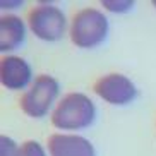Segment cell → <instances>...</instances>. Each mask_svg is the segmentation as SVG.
I'll use <instances>...</instances> for the list:
<instances>
[{
    "label": "cell",
    "instance_id": "1",
    "mask_svg": "<svg viewBox=\"0 0 156 156\" xmlns=\"http://www.w3.org/2000/svg\"><path fill=\"white\" fill-rule=\"evenodd\" d=\"M96 119V106L83 93H69L58 101L51 113V125L60 130H81Z\"/></svg>",
    "mask_w": 156,
    "mask_h": 156
},
{
    "label": "cell",
    "instance_id": "2",
    "mask_svg": "<svg viewBox=\"0 0 156 156\" xmlns=\"http://www.w3.org/2000/svg\"><path fill=\"white\" fill-rule=\"evenodd\" d=\"M108 34V19L98 9L79 10L70 23V40L76 46L89 50L98 46Z\"/></svg>",
    "mask_w": 156,
    "mask_h": 156
},
{
    "label": "cell",
    "instance_id": "3",
    "mask_svg": "<svg viewBox=\"0 0 156 156\" xmlns=\"http://www.w3.org/2000/svg\"><path fill=\"white\" fill-rule=\"evenodd\" d=\"M60 93V86L55 77L48 74L38 76L29 89L21 98V108L31 119H41L48 113L53 101L57 100Z\"/></svg>",
    "mask_w": 156,
    "mask_h": 156
},
{
    "label": "cell",
    "instance_id": "4",
    "mask_svg": "<svg viewBox=\"0 0 156 156\" xmlns=\"http://www.w3.org/2000/svg\"><path fill=\"white\" fill-rule=\"evenodd\" d=\"M29 29L34 36H38L43 41H57L64 36L67 28V19L64 12L55 5L45 4L38 5L28 14Z\"/></svg>",
    "mask_w": 156,
    "mask_h": 156
},
{
    "label": "cell",
    "instance_id": "5",
    "mask_svg": "<svg viewBox=\"0 0 156 156\" xmlns=\"http://www.w3.org/2000/svg\"><path fill=\"white\" fill-rule=\"evenodd\" d=\"M94 93L101 100H105L110 105H129L130 101L137 98V87L124 74H106L98 79L94 86Z\"/></svg>",
    "mask_w": 156,
    "mask_h": 156
},
{
    "label": "cell",
    "instance_id": "6",
    "mask_svg": "<svg viewBox=\"0 0 156 156\" xmlns=\"http://www.w3.org/2000/svg\"><path fill=\"white\" fill-rule=\"evenodd\" d=\"M31 65L21 57L7 55L0 60V83L10 91H21L31 84Z\"/></svg>",
    "mask_w": 156,
    "mask_h": 156
},
{
    "label": "cell",
    "instance_id": "7",
    "mask_svg": "<svg viewBox=\"0 0 156 156\" xmlns=\"http://www.w3.org/2000/svg\"><path fill=\"white\" fill-rule=\"evenodd\" d=\"M46 146L50 156H96L91 142L76 134H53Z\"/></svg>",
    "mask_w": 156,
    "mask_h": 156
},
{
    "label": "cell",
    "instance_id": "8",
    "mask_svg": "<svg viewBox=\"0 0 156 156\" xmlns=\"http://www.w3.org/2000/svg\"><path fill=\"white\" fill-rule=\"evenodd\" d=\"M26 36V26L17 16H4L0 19V50L10 51L17 48Z\"/></svg>",
    "mask_w": 156,
    "mask_h": 156
},
{
    "label": "cell",
    "instance_id": "9",
    "mask_svg": "<svg viewBox=\"0 0 156 156\" xmlns=\"http://www.w3.org/2000/svg\"><path fill=\"white\" fill-rule=\"evenodd\" d=\"M17 156H46V153L38 141H26L19 146Z\"/></svg>",
    "mask_w": 156,
    "mask_h": 156
},
{
    "label": "cell",
    "instance_id": "10",
    "mask_svg": "<svg viewBox=\"0 0 156 156\" xmlns=\"http://www.w3.org/2000/svg\"><path fill=\"white\" fill-rule=\"evenodd\" d=\"M101 5H103L105 9H108L110 12H117V14H120V12H127V10L132 9L134 2L132 0H103Z\"/></svg>",
    "mask_w": 156,
    "mask_h": 156
},
{
    "label": "cell",
    "instance_id": "11",
    "mask_svg": "<svg viewBox=\"0 0 156 156\" xmlns=\"http://www.w3.org/2000/svg\"><path fill=\"white\" fill-rule=\"evenodd\" d=\"M19 146L7 136L0 137V156H17Z\"/></svg>",
    "mask_w": 156,
    "mask_h": 156
},
{
    "label": "cell",
    "instance_id": "12",
    "mask_svg": "<svg viewBox=\"0 0 156 156\" xmlns=\"http://www.w3.org/2000/svg\"><path fill=\"white\" fill-rule=\"evenodd\" d=\"M2 9H14V7H21L23 5V0H17V2H9V0H2Z\"/></svg>",
    "mask_w": 156,
    "mask_h": 156
},
{
    "label": "cell",
    "instance_id": "13",
    "mask_svg": "<svg viewBox=\"0 0 156 156\" xmlns=\"http://www.w3.org/2000/svg\"><path fill=\"white\" fill-rule=\"evenodd\" d=\"M153 5H154V7H156V0H154V2H153Z\"/></svg>",
    "mask_w": 156,
    "mask_h": 156
}]
</instances>
